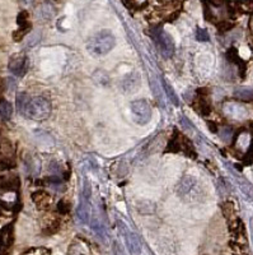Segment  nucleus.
I'll return each instance as SVG.
<instances>
[{"label": "nucleus", "instance_id": "1", "mask_svg": "<svg viewBox=\"0 0 253 255\" xmlns=\"http://www.w3.org/2000/svg\"><path fill=\"white\" fill-rule=\"evenodd\" d=\"M116 40L115 36L109 31H101L95 33L93 37L88 40L86 50L92 56H104L115 47Z\"/></svg>", "mask_w": 253, "mask_h": 255}, {"label": "nucleus", "instance_id": "2", "mask_svg": "<svg viewBox=\"0 0 253 255\" xmlns=\"http://www.w3.org/2000/svg\"><path fill=\"white\" fill-rule=\"evenodd\" d=\"M19 179L15 175L5 176L0 181V206L12 209L18 203Z\"/></svg>", "mask_w": 253, "mask_h": 255}, {"label": "nucleus", "instance_id": "3", "mask_svg": "<svg viewBox=\"0 0 253 255\" xmlns=\"http://www.w3.org/2000/svg\"><path fill=\"white\" fill-rule=\"evenodd\" d=\"M50 114H51V104L49 100L42 96H37V97L28 100L23 116L41 122V120H46Z\"/></svg>", "mask_w": 253, "mask_h": 255}, {"label": "nucleus", "instance_id": "4", "mask_svg": "<svg viewBox=\"0 0 253 255\" xmlns=\"http://www.w3.org/2000/svg\"><path fill=\"white\" fill-rule=\"evenodd\" d=\"M153 37L156 40L157 46H158L162 56L164 59L172 58L175 50L174 41H173L172 36L169 33H167L164 29L157 28L156 31H153Z\"/></svg>", "mask_w": 253, "mask_h": 255}, {"label": "nucleus", "instance_id": "5", "mask_svg": "<svg viewBox=\"0 0 253 255\" xmlns=\"http://www.w3.org/2000/svg\"><path fill=\"white\" fill-rule=\"evenodd\" d=\"M131 113H133L135 122L140 125H147L152 120V108L145 100H136L131 102Z\"/></svg>", "mask_w": 253, "mask_h": 255}, {"label": "nucleus", "instance_id": "6", "mask_svg": "<svg viewBox=\"0 0 253 255\" xmlns=\"http://www.w3.org/2000/svg\"><path fill=\"white\" fill-rule=\"evenodd\" d=\"M117 226H120L118 229H120L121 234H122V236H124L127 250H129L130 254L140 255L141 254V244H140V240H139L138 235H136V234H134L133 231H130V230L126 227V225H125L124 222H121V221H118L117 222Z\"/></svg>", "mask_w": 253, "mask_h": 255}, {"label": "nucleus", "instance_id": "7", "mask_svg": "<svg viewBox=\"0 0 253 255\" xmlns=\"http://www.w3.org/2000/svg\"><path fill=\"white\" fill-rule=\"evenodd\" d=\"M89 197H90V184L89 181H84V191L83 195L81 198V203H79L78 209H77V217L82 223H88L90 216V204H89Z\"/></svg>", "mask_w": 253, "mask_h": 255}, {"label": "nucleus", "instance_id": "8", "mask_svg": "<svg viewBox=\"0 0 253 255\" xmlns=\"http://www.w3.org/2000/svg\"><path fill=\"white\" fill-rule=\"evenodd\" d=\"M196 188H197V181H196L195 177L187 175L179 180L175 191H177V195L181 197L182 199L190 200V197H193V191L196 190Z\"/></svg>", "mask_w": 253, "mask_h": 255}, {"label": "nucleus", "instance_id": "9", "mask_svg": "<svg viewBox=\"0 0 253 255\" xmlns=\"http://www.w3.org/2000/svg\"><path fill=\"white\" fill-rule=\"evenodd\" d=\"M223 113L234 120H245L248 116V110L245 105L237 104V102H227L223 105Z\"/></svg>", "mask_w": 253, "mask_h": 255}, {"label": "nucleus", "instance_id": "10", "mask_svg": "<svg viewBox=\"0 0 253 255\" xmlns=\"http://www.w3.org/2000/svg\"><path fill=\"white\" fill-rule=\"evenodd\" d=\"M9 70L15 74V76H24L28 69V60H27V56L24 54H15L10 58L8 64Z\"/></svg>", "mask_w": 253, "mask_h": 255}, {"label": "nucleus", "instance_id": "11", "mask_svg": "<svg viewBox=\"0 0 253 255\" xmlns=\"http://www.w3.org/2000/svg\"><path fill=\"white\" fill-rule=\"evenodd\" d=\"M55 13H56V9H55L54 4H51L50 1H43L36 10V18L40 22H49L55 17Z\"/></svg>", "mask_w": 253, "mask_h": 255}, {"label": "nucleus", "instance_id": "12", "mask_svg": "<svg viewBox=\"0 0 253 255\" xmlns=\"http://www.w3.org/2000/svg\"><path fill=\"white\" fill-rule=\"evenodd\" d=\"M140 87V76L138 73H131L127 74L122 82H121V88L125 93H133Z\"/></svg>", "mask_w": 253, "mask_h": 255}, {"label": "nucleus", "instance_id": "13", "mask_svg": "<svg viewBox=\"0 0 253 255\" xmlns=\"http://www.w3.org/2000/svg\"><path fill=\"white\" fill-rule=\"evenodd\" d=\"M32 200L38 209H49L52 198L46 190H37L32 194Z\"/></svg>", "mask_w": 253, "mask_h": 255}, {"label": "nucleus", "instance_id": "14", "mask_svg": "<svg viewBox=\"0 0 253 255\" xmlns=\"http://www.w3.org/2000/svg\"><path fill=\"white\" fill-rule=\"evenodd\" d=\"M193 108L199 114L202 116L210 115L211 113V105L207 101V96H200L197 95V99L193 101Z\"/></svg>", "mask_w": 253, "mask_h": 255}, {"label": "nucleus", "instance_id": "15", "mask_svg": "<svg viewBox=\"0 0 253 255\" xmlns=\"http://www.w3.org/2000/svg\"><path fill=\"white\" fill-rule=\"evenodd\" d=\"M13 240H14L13 226L12 225H8L0 232V247L4 248V249H8L13 244Z\"/></svg>", "mask_w": 253, "mask_h": 255}, {"label": "nucleus", "instance_id": "16", "mask_svg": "<svg viewBox=\"0 0 253 255\" xmlns=\"http://www.w3.org/2000/svg\"><path fill=\"white\" fill-rule=\"evenodd\" d=\"M234 97L243 102L253 101V90L248 87H239L234 91Z\"/></svg>", "mask_w": 253, "mask_h": 255}, {"label": "nucleus", "instance_id": "17", "mask_svg": "<svg viewBox=\"0 0 253 255\" xmlns=\"http://www.w3.org/2000/svg\"><path fill=\"white\" fill-rule=\"evenodd\" d=\"M179 151H181V133H178V130H174L169 143H168V147L166 149V152H173V153H175V152Z\"/></svg>", "mask_w": 253, "mask_h": 255}, {"label": "nucleus", "instance_id": "18", "mask_svg": "<svg viewBox=\"0 0 253 255\" xmlns=\"http://www.w3.org/2000/svg\"><path fill=\"white\" fill-rule=\"evenodd\" d=\"M90 226H92L93 232H94L97 238L101 239L102 241L106 240V229L103 227L99 218H93L92 222H90Z\"/></svg>", "mask_w": 253, "mask_h": 255}, {"label": "nucleus", "instance_id": "19", "mask_svg": "<svg viewBox=\"0 0 253 255\" xmlns=\"http://www.w3.org/2000/svg\"><path fill=\"white\" fill-rule=\"evenodd\" d=\"M13 115V106L10 102L1 100L0 101V118L3 120H9Z\"/></svg>", "mask_w": 253, "mask_h": 255}, {"label": "nucleus", "instance_id": "20", "mask_svg": "<svg viewBox=\"0 0 253 255\" xmlns=\"http://www.w3.org/2000/svg\"><path fill=\"white\" fill-rule=\"evenodd\" d=\"M138 211L141 215H152L156 212V204L150 200H141L138 203Z\"/></svg>", "mask_w": 253, "mask_h": 255}, {"label": "nucleus", "instance_id": "21", "mask_svg": "<svg viewBox=\"0 0 253 255\" xmlns=\"http://www.w3.org/2000/svg\"><path fill=\"white\" fill-rule=\"evenodd\" d=\"M40 161L35 157L28 156L26 158V170L32 175H38L40 172Z\"/></svg>", "mask_w": 253, "mask_h": 255}, {"label": "nucleus", "instance_id": "22", "mask_svg": "<svg viewBox=\"0 0 253 255\" xmlns=\"http://www.w3.org/2000/svg\"><path fill=\"white\" fill-rule=\"evenodd\" d=\"M93 79H94L95 83L99 84V86H107V84L109 83L108 74H107L106 72H103V70H97V72H94Z\"/></svg>", "mask_w": 253, "mask_h": 255}, {"label": "nucleus", "instance_id": "23", "mask_svg": "<svg viewBox=\"0 0 253 255\" xmlns=\"http://www.w3.org/2000/svg\"><path fill=\"white\" fill-rule=\"evenodd\" d=\"M28 100H29V97L26 95V93H19V95L17 96V109H18V111H19V114H22V115H23L24 110H26V106H27V104H28Z\"/></svg>", "mask_w": 253, "mask_h": 255}, {"label": "nucleus", "instance_id": "24", "mask_svg": "<svg viewBox=\"0 0 253 255\" xmlns=\"http://www.w3.org/2000/svg\"><path fill=\"white\" fill-rule=\"evenodd\" d=\"M163 83H164V90H166V92L168 93V97H169L170 101H172L173 104L175 105V106H178V105H179L178 97H177V95H175V92H174V91H173L172 86H170L169 83H167V82H166V81H164Z\"/></svg>", "mask_w": 253, "mask_h": 255}, {"label": "nucleus", "instance_id": "25", "mask_svg": "<svg viewBox=\"0 0 253 255\" xmlns=\"http://www.w3.org/2000/svg\"><path fill=\"white\" fill-rule=\"evenodd\" d=\"M41 41V33L40 32H33L27 37V47H33Z\"/></svg>", "mask_w": 253, "mask_h": 255}, {"label": "nucleus", "instance_id": "26", "mask_svg": "<svg viewBox=\"0 0 253 255\" xmlns=\"http://www.w3.org/2000/svg\"><path fill=\"white\" fill-rule=\"evenodd\" d=\"M222 211L227 218H232L234 216V204L232 202H225L222 206Z\"/></svg>", "mask_w": 253, "mask_h": 255}, {"label": "nucleus", "instance_id": "27", "mask_svg": "<svg viewBox=\"0 0 253 255\" xmlns=\"http://www.w3.org/2000/svg\"><path fill=\"white\" fill-rule=\"evenodd\" d=\"M59 229H60V222H59V220H52L51 223H49L46 229H45V234L46 235H52L55 232H58Z\"/></svg>", "mask_w": 253, "mask_h": 255}, {"label": "nucleus", "instance_id": "28", "mask_svg": "<svg viewBox=\"0 0 253 255\" xmlns=\"http://www.w3.org/2000/svg\"><path fill=\"white\" fill-rule=\"evenodd\" d=\"M56 211H58V213H60V215H63V216L68 215L70 211L69 203H68V202H65L64 199L59 200L58 206H56Z\"/></svg>", "mask_w": 253, "mask_h": 255}, {"label": "nucleus", "instance_id": "29", "mask_svg": "<svg viewBox=\"0 0 253 255\" xmlns=\"http://www.w3.org/2000/svg\"><path fill=\"white\" fill-rule=\"evenodd\" d=\"M17 23L19 27H28L31 26L28 22V13L26 12V10H23V12H20L19 15L17 17Z\"/></svg>", "mask_w": 253, "mask_h": 255}, {"label": "nucleus", "instance_id": "30", "mask_svg": "<svg viewBox=\"0 0 253 255\" xmlns=\"http://www.w3.org/2000/svg\"><path fill=\"white\" fill-rule=\"evenodd\" d=\"M68 255H85V253L79 244H72L68 249Z\"/></svg>", "mask_w": 253, "mask_h": 255}, {"label": "nucleus", "instance_id": "31", "mask_svg": "<svg viewBox=\"0 0 253 255\" xmlns=\"http://www.w3.org/2000/svg\"><path fill=\"white\" fill-rule=\"evenodd\" d=\"M31 29V26L28 27H19V29L18 31H15L14 33H13V38H14V41H20L22 38L24 37V36L28 33V31Z\"/></svg>", "mask_w": 253, "mask_h": 255}, {"label": "nucleus", "instance_id": "32", "mask_svg": "<svg viewBox=\"0 0 253 255\" xmlns=\"http://www.w3.org/2000/svg\"><path fill=\"white\" fill-rule=\"evenodd\" d=\"M196 38L199 41H201V42H207V41L210 40V36H209L206 29L199 28L197 32H196Z\"/></svg>", "mask_w": 253, "mask_h": 255}, {"label": "nucleus", "instance_id": "33", "mask_svg": "<svg viewBox=\"0 0 253 255\" xmlns=\"http://www.w3.org/2000/svg\"><path fill=\"white\" fill-rule=\"evenodd\" d=\"M232 135H233V131H232V129H230V128L224 127L222 130H220V138H222L224 142H228V140L232 138Z\"/></svg>", "mask_w": 253, "mask_h": 255}, {"label": "nucleus", "instance_id": "34", "mask_svg": "<svg viewBox=\"0 0 253 255\" xmlns=\"http://www.w3.org/2000/svg\"><path fill=\"white\" fill-rule=\"evenodd\" d=\"M233 27L234 24L230 23V22H220V23L218 24V28L220 32H228L233 28Z\"/></svg>", "mask_w": 253, "mask_h": 255}, {"label": "nucleus", "instance_id": "35", "mask_svg": "<svg viewBox=\"0 0 253 255\" xmlns=\"http://www.w3.org/2000/svg\"><path fill=\"white\" fill-rule=\"evenodd\" d=\"M113 253H115V255H126V254H125L124 249H122V247H121L117 241L113 244Z\"/></svg>", "mask_w": 253, "mask_h": 255}, {"label": "nucleus", "instance_id": "36", "mask_svg": "<svg viewBox=\"0 0 253 255\" xmlns=\"http://www.w3.org/2000/svg\"><path fill=\"white\" fill-rule=\"evenodd\" d=\"M33 3H35V0H20V4L23 6H31Z\"/></svg>", "mask_w": 253, "mask_h": 255}, {"label": "nucleus", "instance_id": "37", "mask_svg": "<svg viewBox=\"0 0 253 255\" xmlns=\"http://www.w3.org/2000/svg\"><path fill=\"white\" fill-rule=\"evenodd\" d=\"M209 1H210V3L215 6H220L224 4V0H209Z\"/></svg>", "mask_w": 253, "mask_h": 255}, {"label": "nucleus", "instance_id": "38", "mask_svg": "<svg viewBox=\"0 0 253 255\" xmlns=\"http://www.w3.org/2000/svg\"><path fill=\"white\" fill-rule=\"evenodd\" d=\"M207 125H209V129H210L211 131H214V133H216V131H218V127H215V124H214V123H207Z\"/></svg>", "mask_w": 253, "mask_h": 255}, {"label": "nucleus", "instance_id": "39", "mask_svg": "<svg viewBox=\"0 0 253 255\" xmlns=\"http://www.w3.org/2000/svg\"><path fill=\"white\" fill-rule=\"evenodd\" d=\"M251 31H252V33H253V17H252V19H251Z\"/></svg>", "mask_w": 253, "mask_h": 255}, {"label": "nucleus", "instance_id": "40", "mask_svg": "<svg viewBox=\"0 0 253 255\" xmlns=\"http://www.w3.org/2000/svg\"><path fill=\"white\" fill-rule=\"evenodd\" d=\"M202 1H204V3H205V1H206V0H202Z\"/></svg>", "mask_w": 253, "mask_h": 255}]
</instances>
